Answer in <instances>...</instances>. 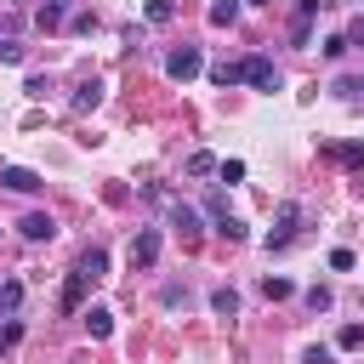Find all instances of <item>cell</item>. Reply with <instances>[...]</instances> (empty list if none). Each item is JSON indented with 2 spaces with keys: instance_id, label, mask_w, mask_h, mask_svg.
<instances>
[{
  "instance_id": "24",
  "label": "cell",
  "mask_w": 364,
  "mask_h": 364,
  "mask_svg": "<svg viewBox=\"0 0 364 364\" xmlns=\"http://www.w3.org/2000/svg\"><path fill=\"white\" fill-rule=\"evenodd\" d=\"M330 301H336L330 284H313V290H307V307H313V313H330Z\"/></svg>"
},
{
  "instance_id": "12",
  "label": "cell",
  "mask_w": 364,
  "mask_h": 364,
  "mask_svg": "<svg viewBox=\"0 0 364 364\" xmlns=\"http://www.w3.org/2000/svg\"><path fill=\"white\" fill-rule=\"evenodd\" d=\"M97 102H102V80H85V85L74 91V102H68V108H74V114H91Z\"/></svg>"
},
{
  "instance_id": "11",
  "label": "cell",
  "mask_w": 364,
  "mask_h": 364,
  "mask_svg": "<svg viewBox=\"0 0 364 364\" xmlns=\"http://www.w3.org/2000/svg\"><path fill=\"white\" fill-rule=\"evenodd\" d=\"M85 330H91V341H108L114 336V313L108 307H85Z\"/></svg>"
},
{
  "instance_id": "34",
  "label": "cell",
  "mask_w": 364,
  "mask_h": 364,
  "mask_svg": "<svg viewBox=\"0 0 364 364\" xmlns=\"http://www.w3.org/2000/svg\"><path fill=\"white\" fill-rule=\"evenodd\" d=\"M68 364H80V358H68Z\"/></svg>"
},
{
  "instance_id": "3",
  "label": "cell",
  "mask_w": 364,
  "mask_h": 364,
  "mask_svg": "<svg viewBox=\"0 0 364 364\" xmlns=\"http://www.w3.org/2000/svg\"><path fill=\"white\" fill-rule=\"evenodd\" d=\"M159 250H165V233H159V228H136V239H131V267H154Z\"/></svg>"
},
{
  "instance_id": "14",
  "label": "cell",
  "mask_w": 364,
  "mask_h": 364,
  "mask_svg": "<svg viewBox=\"0 0 364 364\" xmlns=\"http://www.w3.org/2000/svg\"><path fill=\"white\" fill-rule=\"evenodd\" d=\"M63 17H68V0H46V6L34 11V23H40V28H57Z\"/></svg>"
},
{
  "instance_id": "33",
  "label": "cell",
  "mask_w": 364,
  "mask_h": 364,
  "mask_svg": "<svg viewBox=\"0 0 364 364\" xmlns=\"http://www.w3.org/2000/svg\"><path fill=\"white\" fill-rule=\"evenodd\" d=\"M245 6H273V0H245Z\"/></svg>"
},
{
  "instance_id": "30",
  "label": "cell",
  "mask_w": 364,
  "mask_h": 364,
  "mask_svg": "<svg viewBox=\"0 0 364 364\" xmlns=\"http://www.w3.org/2000/svg\"><path fill=\"white\" fill-rule=\"evenodd\" d=\"M0 63H23V46L17 40H0Z\"/></svg>"
},
{
  "instance_id": "29",
  "label": "cell",
  "mask_w": 364,
  "mask_h": 364,
  "mask_svg": "<svg viewBox=\"0 0 364 364\" xmlns=\"http://www.w3.org/2000/svg\"><path fill=\"white\" fill-rule=\"evenodd\" d=\"M330 358H336V347H324V341H313V347H307V364H330Z\"/></svg>"
},
{
  "instance_id": "27",
  "label": "cell",
  "mask_w": 364,
  "mask_h": 364,
  "mask_svg": "<svg viewBox=\"0 0 364 364\" xmlns=\"http://www.w3.org/2000/svg\"><path fill=\"white\" fill-rule=\"evenodd\" d=\"M216 233H228V239H245V222H239V216H216Z\"/></svg>"
},
{
  "instance_id": "17",
  "label": "cell",
  "mask_w": 364,
  "mask_h": 364,
  "mask_svg": "<svg viewBox=\"0 0 364 364\" xmlns=\"http://www.w3.org/2000/svg\"><path fill=\"white\" fill-rule=\"evenodd\" d=\"M262 296H267V301H290V296H296V284H290V279H273V273H267V279H262Z\"/></svg>"
},
{
  "instance_id": "4",
  "label": "cell",
  "mask_w": 364,
  "mask_h": 364,
  "mask_svg": "<svg viewBox=\"0 0 364 364\" xmlns=\"http://www.w3.org/2000/svg\"><path fill=\"white\" fill-rule=\"evenodd\" d=\"M199 68H205V57H199V46H176V51L165 57V74H171V80H193Z\"/></svg>"
},
{
  "instance_id": "5",
  "label": "cell",
  "mask_w": 364,
  "mask_h": 364,
  "mask_svg": "<svg viewBox=\"0 0 364 364\" xmlns=\"http://www.w3.org/2000/svg\"><path fill=\"white\" fill-rule=\"evenodd\" d=\"M0 188H11V193H40L46 182H40V171H28V165H0Z\"/></svg>"
},
{
  "instance_id": "25",
  "label": "cell",
  "mask_w": 364,
  "mask_h": 364,
  "mask_svg": "<svg viewBox=\"0 0 364 364\" xmlns=\"http://www.w3.org/2000/svg\"><path fill=\"white\" fill-rule=\"evenodd\" d=\"M210 171H216L210 154H188V176H210Z\"/></svg>"
},
{
  "instance_id": "31",
  "label": "cell",
  "mask_w": 364,
  "mask_h": 364,
  "mask_svg": "<svg viewBox=\"0 0 364 364\" xmlns=\"http://www.w3.org/2000/svg\"><path fill=\"white\" fill-rule=\"evenodd\" d=\"M324 6H330V0H296V17H318Z\"/></svg>"
},
{
  "instance_id": "2",
  "label": "cell",
  "mask_w": 364,
  "mask_h": 364,
  "mask_svg": "<svg viewBox=\"0 0 364 364\" xmlns=\"http://www.w3.org/2000/svg\"><path fill=\"white\" fill-rule=\"evenodd\" d=\"M239 63H245V85H250V91H279V68H273V57L250 51V57H239Z\"/></svg>"
},
{
  "instance_id": "20",
  "label": "cell",
  "mask_w": 364,
  "mask_h": 364,
  "mask_svg": "<svg viewBox=\"0 0 364 364\" xmlns=\"http://www.w3.org/2000/svg\"><path fill=\"white\" fill-rule=\"evenodd\" d=\"M17 341H23V318H11V313H6V324H0V353H6V347H17Z\"/></svg>"
},
{
  "instance_id": "8",
  "label": "cell",
  "mask_w": 364,
  "mask_h": 364,
  "mask_svg": "<svg viewBox=\"0 0 364 364\" xmlns=\"http://www.w3.org/2000/svg\"><path fill=\"white\" fill-rule=\"evenodd\" d=\"M17 228H23V239H34V245H40V239H51V233H57V222H51V210H28V216H23V222H17Z\"/></svg>"
},
{
  "instance_id": "32",
  "label": "cell",
  "mask_w": 364,
  "mask_h": 364,
  "mask_svg": "<svg viewBox=\"0 0 364 364\" xmlns=\"http://www.w3.org/2000/svg\"><path fill=\"white\" fill-rule=\"evenodd\" d=\"M347 46H364V17H353V23H347Z\"/></svg>"
},
{
  "instance_id": "7",
  "label": "cell",
  "mask_w": 364,
  "mask_h": 364,
  "mask_svg": "<svg viewBox=\"0 0 364 364\" xmlns=\"http://www.w3.org/2000/svg\"><path fill=\"white\" fill-rule=\"evenodd\" d=\"M171 222L182 228V239H188V245L205 233V228H199V210H193V205H182V199H171Z\"/></svg>"
},
{
  "instance_id": "15",
  "label": "cell",
  "mask_w": 364,
  "mask_h": 364,
  "mask_svg": "<svg viewBox=\"0 0 364 364\" xmlns=\"http://www.w3.org/2000/svg\"><path fill=\"white\" fill-rule=\"evenodd\" d=\"M239 6H245V0H216V6H210V23H216V28H233V23H239Z\"/></svg>"
},
{
  "instance_id": "36",
  "label": "cell",
  "mask_w": 364,
  "mask_h": 364,
  "mask_svg": "<svg viewBox=\"0 0 364 364\" xmlns=\"http://www.w3.org/2000/svg\"><path fill=\"white\" fill-rule=\"evenodd\" d=\"M11 6H23V0H11Z\"/></svg>"
},
{
  "instance_id": "9",
  "label": "cell",
  "mask_w": 364,
  "mask_h": 364,
  "mask_svg": "<svg viewBox=\"0 0 364 364\" xmlns=\"http://www.w3.org/2000/svg\"><path fill=\"white\" fill-rule=\"evenodd\" d=\"M324 159H336V165H347V171H364V142H324Z\"/></svg>"
},
{
  "instance_id": "22",
  "label": "cell",
  "mask_w": 364,
  "mask_h": 364,
  "mask_svg": "<svg viewBox=\"0 0 364 364\" xmlns=\"http://www.w3.org/2000/svg\"><path fill=\"white\" fill-rule=\"evenodd\" d=\"M318 51H324V63H341V57H347V34H330Z\"/></svg>"
},
{
  "instance_id": "1",
  "label": "cell",
  "mask_w": 364,
  "mask_h": 364,
  "mask_svg": "<svg viewBox=\"0 0 364 364\" xmlns=\"http://www.w3.org/2000/svg\"><path fill=\"white\" fill-rule=\"evenodd\" d=\"M296 233H301V205H296V199H284L262 245H267V250H290V245H296Z\"/></svg>"
},
{
  "instance_id": "26",
  "label": "cell",
  "mask_w": 364,
  "mask_h": 364,
  "mask_svg": "<svg viewBox=\"0 0 364 364\" xmlns=\"http://www.w3.org/2000/svg\"><path fill=\"white\" fill-rule=\"evenodd\" d=\"M290 40L307 46V40H313V17H296V23H290Z\"/></svg>"
},
{
  "instance_id": "19",
  "label": "cell",
  "mask_w": 364,
  "mask_h": 364,
  "mask_svg": "<svg viewBox=\"0 0 364 364\" xmlns=\"http://www.w3.org/2000/svg\"><path fill=\"white\" fill-rule=\"evenodd\" d=\"M336 347H341V353L364 347V324H341V330H336Z\"/></svg>"
},
{
  "instance_id": "18",
  "label": "cell",
  "mask_w": 364,
  "mask_h": 364,
  "mask_svg": "<svg viewBox=\"0 0 364 364\" xmlns=\"http://www.w3.org/2000/svg\"><path fill=\"white\" fill-rule=\"evenodd\" d=\"M142 17H148V23H171V17H176V0H148Z\"/></svg>"
},
{
  "instance_id": "13",
  "label": "cell",
  "mask_w": 364,
  "mask_h": 364,
  "mask_svg": "<svg viewBox=\"0 0 364 364\" xmlns=\"http://www.w3.org/2000/svg\"><path fill=\"white\" fill-rule=\"evenodd\" d=\"M210 313L233 318V313H239V290H233V284H216V290H210Z\"/></svg>"
},
{
  "instance_id": "23",
  "label": "cell",
  "mask_w": 364,
  "mask_h": 364,
  "mask_svg": "<svg viewBox=\"0 0 364 364\" xmlns=\"http://www.w3.org/2000/svg\"><path fill=\"white\" fill-rule=\"evenodd\" d=\"M216 176H222L228 188H233V182H245V159H222V165H216Z\"/></svg>"
},
{
  "instance_id": "16",
  "label": "cell",
  "mask_w": 364,
  "mask_h": 364,
  "mask_svg": "<svg viewBox=\"0 0 364 364\" xmlns=\"http://www.w3.org/2000/svg\"><path fill=\"white\" fill-rule=\"evenodd\" d=\"M210 80L228 91V85H239V80H245V63H216V68H210Z\"/></svg>"
},
{
  "instance_id": "6",
  "label": "cell",
  "mask_w": 364,
  "mask_h": 364,
  "mask_svg": "<svg viewBox=\"0 0 364 364\" xmlns=\"http://www.w3.org/2000/svg\"><path fill=\"white\" fill-rule=\"evenodd\" d=\"M85 290H91V279L74 267V273L63 279V313H80V307H85Z\"/></svg>"
},
{
  "instance_id": "28",
  "label": "cell",
  "mask_w": 364,
  "mask_h": 364,
  "mask_svg": "<svg viewBox=\"0 0 364 364\" xmlns=\"http://www.w3.org/2000/svg\"><path fill=\"white\" fill-rule=\"evenodd\" d=\"M159 301H165V307H182V301H188V290H182V284H165V290H159Z\"/></svg>"
},
{
  "instance_id": "21",
  "label": "cell",
  "mask_w": 364,
  "mask_h": 364,
  "mask_svg": "<svg viewBox=\"0 0 364 364\" xmlns=\"http://www.w3.org/2000/svg\"><path fill=\"white\" fill-rule=\"evenodd\" d=\"M17 301H23V284L6 279V284H0V313H17Z\"/></svg>"
},
{
  "instance_id": "35",
  "label": "cell",
  "mask_w": 364,
  "mask_h": 364,
  "mask_svg": "<svg viewBox=\"0 0 364 364\" xmlns=\"http://www.w3.org/2000/svg\"><path fill=\"white\" fill-rule=\"evenodd\" d=\"M358 91H364V80H358Z\"/></svg>"
},
{
  "instance_id": "10",
  "label": "cell",
  "mask_w": 364,
  "mask_h": 364,
  "mask_svg": "<svg viewBox=\"0 0 364 364\" xmlns=\"http://www.w3.org/2000/svg\"><path fill=\"white\" fill-rule=\"evenodd\" d=\"M74 267H80V273H85V279H102V273H108V250H102V245H85V250H80V262H74Z\"/></svg>"
}]
</instances>
